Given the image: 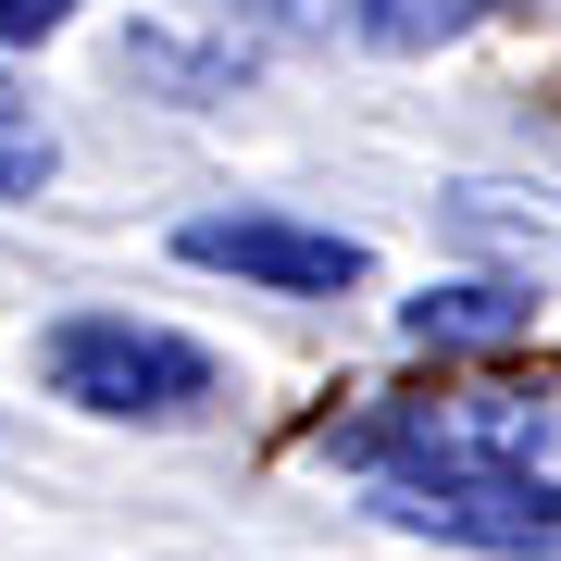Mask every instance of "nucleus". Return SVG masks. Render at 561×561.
I'll use <instances>...</instances> for the list:
<instances>
[{"mask_svg":"<svg viewBox=\"0 0 561 561\" xmlns=\"http://www.w3.org/2000/svg\"><path fill=\"white\" fill-rule=\"evenodd\" d=\"M25 187H50V125L13 101V76H0V201H25Z\"/></svg>","mask_w":561,"mask_h":561,"instance_id":"obj_7","label":"nucleus"},{"mask_svg":"<svg viewBox=\"0 0 561 561\" xmlns=\"http://www.w3.org/2000/svg\"><path fill=\"white\" fill-rule=\"evenodd\" d=\"M38 375H50V400H76V412H101V424H187L225 387L201 337L138 324V312H62L50 337H38Z\"/></svg>","mask_w":561,"mask_h":561,"instance_id":"obj_1","label":"nucleus"},{"mask_svg":"<svg viewBox=\"0 0 561 561\" xmlns=\"http://www.w3.org/2000/svg\"><path fill=\"white\" fill-rule=\"evenodd\" d=\"M175 250L201 262V275L275 287V300H337V287L375 275L362 238H337V225H287V213H201V225H175Z\"/></svg>","mask_w":561,"mask_h":561,"instance_id":"obj_4","label":"nucleus"},{"mask_svg":"<svg viewBox=\"0 0 561 561\" xmlns=\"http://www.w3.org/2000/svg\"><path fill=\"white\" fill-rule=\"evenodd\" d=\"M375 512L400 537H449L486 561H561V474L537 461H400L375 474Z\"/></svg>","mask_w":561,"mask_h":561,"instance_id":"obj_2","label":"nucleus"},{"mask_svg":"<svg viewBox=\"0 0 561 561\" xmlns=\"http://www.w3.org/2000/svg\"><path fill=\"white\" fill-rule=\"evenodd\" d=\"M400 337L412 350H512V337H537V287H512V275H461V287H424V300H400Z\"/></svg>","mask_w":561,"mask_h":561,"instance_id":"obj_5","label":"nucleus"},{"mask_svg":"<svg viewBox=\"0 0 561 561\" xmlns=\"http://www.w3.org/2000/svg\"><path fill=\"white\" fill-rule=\"evenodd\" d=\"M549 437V400H524V387H461V400H387V412H350L337 461L362 474H400V461H537Z\"/></svg>","mask_w":561,"mask_h":561,"instance_id":"obj_3","label":"nucleus"},{"mask_svg":"<svg viewBox=\"0 0 561 561\" xmlns=\"http://www.w3.org/2000/svg\"><path fill=\"white\" fill-rule=\"evenodd\" d=\"M486 13H512V0H362V38L375 50H449L461 25H486Z\"/></svg>","mask_w":561,"mask_h":561,"instance_id":"obj_6","label":"nucleus"},{"mask_svg":"<svg viewBox=\"0 0 561 561\" xmlns=\"http://www.w3.org/2000/svg\"><path fill=\"white\" fill-rule=\"evenodd\" d=\"M62 13H76V0H0V50H38V38H62Z\"/></svg>","mask_w":561,"mask_h":561,"instance_id":"obj_8","label":"nucleus"}]
</instances>
